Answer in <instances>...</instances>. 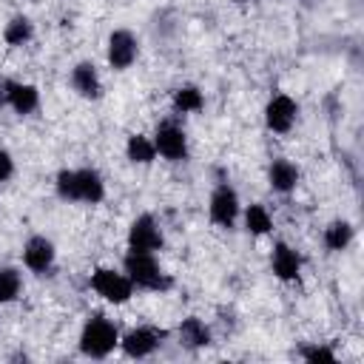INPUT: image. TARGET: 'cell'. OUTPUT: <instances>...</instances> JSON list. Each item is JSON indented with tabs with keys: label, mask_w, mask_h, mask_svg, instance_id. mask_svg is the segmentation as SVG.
Returning a JSON list of instances; mask_svg holds the SVG:
<instances>
[{
	"label": "cell",
	"mask_w": 364,
	"mask_h": 364,
	"mask_svg": "<svg viewBox=\"0 0 364 364\" xmlns=\"http://www.w3.org/2000/svg\"><path fill=\"white\" fill-rule=\"evenodd\" d=\"M68 85L71 91L80 97V100H88V102H97L102 97V77H100V68L91 63V60H80L71 65L68 71Z\"/></svg>",
	"instance_id": "obj_12"
},
{
	"label": "cell",
	"mask_w": 364,
	"mask_h": 364,
	"mask_svg": "<svg viewBox=\"0 0 364 364\" xmlns=\"http://www.w3.org/2000/svg\"><path fill=\"white\" fill-rule=\"evenodd\" d=\"M20 256H23V267L26 270H31L37 276H46L54 267V262H57V247H54V242L48 236L34 233V236H28L23 242Z\"/></svg>",
	"instance_id": "obj_11"
},
{
	"label": "cell",
	"mask_w": 364,
	"mask_h": 364,
	"mask_svg": "<svg viewBox=\"0 0 364 364\" xmlns=\"http://www.w3.org/2000/svg\"><path fill=\"white\" fill-rule=\"evenodd\" d=\"M6 108V80H0V111Z\"/></svg>",
	"instance_id": "obj_25"
},
{
	"label": "cell",
	"mask_w": 364,
	"mask_h": 364,
	"mask_svg": "<svg viewBox=\"0 0 364 364\" xmlns=\"http://www.w3.org/2000/svg\"><path fill=\"white\" fill-rule=\"evenodd\" d=\"M165 245V233L154 213H139L128 225V250H142V253H156Z\"/></svg>",
	"instance_id": "obj_10"
},
{
	"label": "cell",
	"mask_w": 364,
	"mask_h": 364,
	"mask_svg": "<svg viewBox=\"0 0 364 364\" xmlns=\"http://www.w3.org/2000/svg\"><path fill=\"white\" fill-rule=\"evenodd\" d=\"M299 182H301V171H299L296 162H290L284 156L270 159V165H267V185H270L273 193L287 196V193H293L299 188Z\"/></svg>",
	"instance_id": "obj_15"
},
{
	"label": "cell",
	"mask_w": 364,
	"mask_h": 364,
	"mask_svg": "<svg viewBox=\"0 0 364 364\" xmlns=\"http://www.w3.org/2000/svg\"><path fill=\"white\" fill-rule=\"evenodd\" d=\"M6 108L20 117H28L40 108V88L23 80H6Z\"/></svg>",
	"instance_id": "obj_14"
},
{
	"label": "cell",
	"mask_w": 364,
	"mask_h": 364,
	"mask_svg": "<svg viewBox=\"0 0 364 364\" xmlns=\"http://www.w3.org/2000/svg\"><path fill=\"white\" fill-rule=\"evenodd\" d=\"M162 341H165V330L139 324V327H131L125 336H119V350L128 358H148L162 347Z\"/></svg>",
	"instance_id": "obj_8"
},
{
	"label": "cell",
	"mask_w": 364,
	"mask_h": 364,
	"mask_svg": "<svg viewBox=\"0 0 364 364\" xmlns=\"http://www.w3.org/2000/svg\"><path fill=\"white\" fill-rule=\"evenodd\" d=\"M11 176H14V156L9 148L0 145V185H6Z\"/></svg>",
	"instance_id": "obj_24"
},
{
	"label": "cell",
	"mask_w": 364,
	"mask_h": 364,
	"mask_svg": "<svg viewBox=\"0 0 364 364\" xmlns=\"http://www.w3.org/2000/svg\"><path fill=\"white\" fill-rule=\"evenodd\" d=\"M20 293H23V273L14 264H3L0 267V304L17 301Z\"/></svg>",
	"instance_id": "obj_22"
},
{
	"label": "cell",
	"mask_w": 364,
	"mask_h": 364,
	"mask_svg": "<svg viewBox=\"0 0 364 364\" xmlns=\"http://www.w3.org/2000/svg\"><path fill=\"white\" fill-rule=\"evenodd\" d=\"M239 216H242L245 230H247L250 236H267V233L273 230V216H270V210H267L262 202H250Z\"/></svg>",
	"instance_id": "obj_20"
},
{
	"label": "cell",
	"mask_w": 364,
	"mask_h": 364,
	"mask_svg": "<svg viewBox=\"0 0 364 364\" xmlns=\"http://www.w3.org/2000/svg\"><path fill=\"white\" fill-rule=\"evenodd\" d=\"M299 355H301L304 361H310V364H333V361L338 358L336 350L327 347V344H304V347L299 350Z\"/></svg>",
	"instance_id": "obj_23"
},
{
	"label": "cell",
	"mask_w": 364,
	"mask_h": 364,
	"mask_svg": "<svg viewBox=\"0 0 364 364\" xmlns=\"http://www.w3.org/2000/svg\"><path fill=\"white\" fill-rule=\"evenodd\" d=\"M125 156H128L131 165H139V168L154 165V159H156L154 139H151L148 134H131V136L125 139Z\"/></svg>",
	"instance_id": "obj_19"
},
{
	"label": "cell",
	"mask_w": 364,
	"mask_h": 364,
	"mask_svg": "<svg viewBox=\"0 0 364 364\" xmlns=\"http://www.w3.org/2000/svg\"><path fill=\"white\" fill-rule=\"evenodd\" d=\"M176 341L185 350H205L210 344V327L196 316H185L176 324Z\"/></svg>",
	"instance_id": "obj_16"
},
{
	"label": "cell",
	"mask_w": 364,
	"mask_h": 364,
	"mask_svg": "<svg viewBox=\"0 0 364 364\" xmlns=\"http://www.w3.org/2000/svg\"><path fill=\"white\" fill-rule=\"evenodd\" d=\"M301 267H304V259L301 253L287 245V242H276L273 250H270V270L279 282H296L301 276Z\"/></svg>",
	"instance_id": "obj_13"
},
{
	"label": "cell",
	"mask_w": 364,
	"mask_h": 364,
	"mask_svg": "<svg viewBox=\"0 0 364 364\" xmlns=\"http://www.w3.org/2000/svg\"><path fill=\"white\" fill-rule=\"evenodd\" d=\"M122 270L131 279V284L136 290H148V293H165L173 287V279L165 273V267L159 264L156 253H142V250H128L122 256Z\"/></svg>",
	"instance_id": "obj_2"
},
{
	"label": "cell",
	"mask_w": 364,
	"mask_h": 364,
	"mask_svg": "<svg viewBox=\"0 0 364 364\" xmlns=\"http://www.w3.org/2000/svg\"><path fill=\"white\" fill-rule=\"evenodd\" d=\"M54 193L63 202H80V205H100L105 199V179L97 168H63L54 176Z\"/></svg>",
	"instance_id": "obj_1"
},
{
	"label": "cell",
	"mask_w": 364,
	"mask_h": 364,
	"mask_svg": "<svg viewBox=\"0 0 364 364\" xmlns=\"http://www.w3.org/2000/svg\"><path fill=\"white\" fill-rule=\"evenodd\" d=\"M88 284H91V290L102 299V301H108V304H125V301H131V296H134V284H131V279L125 276V270L119 267H97L94 273H91V279H88Z\"/></svg>",
	"instance_id": "obj_4"
},
{
	"label": "cell",
	"mask_w": 364,
	"mask_h": 364,
	"mask_svg": "<svg viewBox=\"0 0 364 364\" xmlns=\"http://www.w3.org/2000/svg\"><path fill=\"white\" fill-rule=\"evenodd\" d=\"M239 213H242V202H239V193L230 182H219L213 191H210V199H208V219L216 225V228H225L230 230L236 222H239Z\"/></svg>",
	"instance_id": "obj_6"
},
{
	"label": "cell",
	"mask_w": 364,
	"mask_h": 364,
	"mask_svg": "<svg viewBox=\"0 0 364 364\" xmlns=\"http://www.w3.org/2000/svg\"><path fill=\"white\" fill-rule=\"evenodd\" d=\"M139 57V40L131 28H114L105 40V60L114 71H128Z\"/></svg>",
	"instance_id": "obj_7"
},
{
	"label": "cell",
	"mask_w": 364,
	"mask_h": 364,
	"mask_svg": "<svg viewBox=\"0 0 364 364\" xmlns=\"http://www.w3.org/2000/svg\"><path fill=\"white\" fill-rule=\"evenodd\" d=\"M171 108H173L176 114H196V111H202V108H205V94H202V88L193 85V82H185V85L173 88V94H171Z\"/></svg>",
	"instance_id": "obj_18"
},
{
	"label": "cell",
	"mask_w": 364,
	"mask_h": 364,
	"mask_svg": "<svg viewBox=\"0 0 364 364\" xmlns=\"http://www.w3.org/2000/svg\"><path fill=\"white\" fill-rule=\"evenodd\" d=\"M3 40H6V46H11V48H20V46L31 43V40H34V23H31V17L14 14V17L6 23V28H3Z\"/></svg>",
	"instance_id": "obj_21"
},
{
	"label": "cell",
	"mask_w": 364,
	"mask_h": 364,
	"mask_svg": "<svg viewBox=\"0 0 364 364\" xmlns=\"http://www.w3.org/2000/svg\"><path fill=\"white\" fill-rule=\"evenodd\" d=\"M324 247L330 250V253H344L350 245H353V239H355V228H353V222H347V219H333L327 228H324Z\"/></svg>",
	"instance_id": "obj_17"
},
{
	"label": "cell",
	"mask_w": 364,
	"mask_h": 364,
	"mask_svg": "<svg viewBox=\"0 0 364 364\" xmlns=\"http://www.w3.org/2000/svg\"><path fill=\"white\" fill-rule=\"evenodd\" d=\"M296 119H299V102L290 94L279 91V94H273L267 100V105H264V128L270 134H290Z\"/></svg>",
	"instance_id": "obj_9"
},
{
	"label": "cell",
	"mask_w": 364,
	"mask_h": 364,
	"mask_svg": "<svg viewBox=\"0 0 364 364\" xmlns=\"http://www.w3.org/2000/svg\"><path fill=\"white\" fill-rule=\"evenodd\" d=\"M151 139H154L156 156H162L165 162H185L188 154H191L188 134H185V128H182L176 119H162V122H156Z\"/></svg>",
	"instance_id": "obj_5"
},
{
	"label": "cell",
	"mask_w": 364,
	"mask_h": 364,
	"mask_svg": "<svg viewBox=\"0 0 364 364\" xmlns=\"http://www.w3.org/2000/svg\"><path fill=\"white\" fill-rule=\"evenodd\" d=\"M77 347L85 358H108L119 347V327L108 316L94 313L82 321Z\"/></svg>",
	"instance_id": "obj_3"
}]
</instances>
